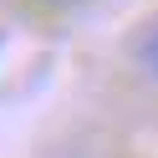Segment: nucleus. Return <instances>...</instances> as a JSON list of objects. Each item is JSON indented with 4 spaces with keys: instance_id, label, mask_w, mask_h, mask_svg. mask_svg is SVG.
<instances>
[{
    "instance_id": "f257e3e1",
    "label": "nucleus",
    "mask_w": 158,
    "mask_h": 158,
    "mask_svg": "<svg viewBox=\"0 0 158 158\" xmlns=\"http://www.w3.org/2000/svg\"><path fill=\"white\" fill-rule=\"evenodd\" d=\"M133 61L143 66V77L158 87V21H148L143 31L133 36Z\"/></svg>"
}]
</instances>
